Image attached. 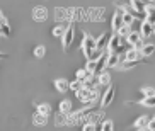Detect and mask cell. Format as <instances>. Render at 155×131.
I'll return each instance as SVG.
<instances>
[{
  "mask_svg": "<svg viewBox=\"0 0 155 131\" xmlns=\"http://www.w3.org/2000/svg\"><path fill=\"white\" fill-rule=\"evenodd\" d=\"M99 129H104V131H111V129H114V123L111 121V119H104Z\"/></svg>",
  "mask_w": 155,
  "mask_h": 131,
  "instance_id": "cell-27",
  "label": "cell"
},
{
  "mask_svg": "<svg viewBox=\"0 0 155 131\" xmlns=\"http://www.w3.org/2000/svg\"><path fill=\"white\" fill-rule=\"evenodd\" d=\"M97 85H99V77H97L96 73H91V75L84 80V87H89V89H97Z\"/></svg>",
  "mask_w": 155,
  "mask_h": 131,
  "instance_id": "cell-13",
  "label": "cell"
},
{
  "mask_svg": "<svg viewBox=\"0 0 155 131\" xmlns=\"http://www.w3.org/2000/svg\"><path fill=\"white\" fill-rule=\"evenodd\" d=\"M143 107H155V95H152V97H143L141 100H138Z\"/></svg>",
  "mask_w": 155,
  "mask_h": 131,
  "instance_id": "cell-23",
  "label": "cell"
},
{
  "mask_svg": "<svg viewBox=\"0 0 155 131\" xmlns=\"http://www.w3.org/2000/svg\"><path fill=\"white\" fill-rule=\"evenodd\" d=\"M0 38H4V32H2V29H0Z\"/></svg>",
  "mask_w": 155,
  "mask_h": 131,
  "instance_id": "cell-36",
  "label": "cell"
},
{
  "mask_svg": "<svg viewBox=\"0 0 155 131\" xmlns=\"http://www.w3.org/2000/svg\"><path fill=\"white\" fill-rule=\"evenodd\" d=\"M147 129H150V131H155V118L150 119V123H148V128Z\"/></svg>",
  "mask_w": 155,
  "mask_h": 131,
  "instance_id": "cell-33",
  "label": "cell"
},
{
  "mask_svg": "<svg viewBox=\"0 0 155 131\" xmlns=\"http://www.w3.org/2000/svg\"><path fill=\"white\" fill-rule=\"evenodd\" d=\"M82 129L84 131H92V129H99V128H97L96 121H89V123H85V124H84Z\"/></svg>",
  "mask_w": 155,
  "mask_h": 131,
  "instance_id": "cell-32",
  "label": "cell"
},
{
  "mask_svg": "<svg viewBox=\"0 0 155 131\" xmlns=\"http://www.w3.org/2000/svg\"><path fill=\"white\" fill-rule=\"evenodd\" d=\"M147 60L145 58H141V60H121V63H119V70L121 72H126V70H130V68H135L138 67L140 63H145Z\"/></svg>",
  "mask_w": 155,
  "mask_h": 131,
  "instance_id": "cell-8",
  "label": "cell"
},
{
  "mask_svg": "<svg viewBox=\"0 0 155 131\" xmlns=\"http://www.w3.org/2000/svg\"><path fill=\"white\" fill-rule=\"evenodd\" d=\"M5 17V15H4V14H2V10H0V21H2V19H4Z\"/></svg>",
  "mask_w": 155,
  "mask_h": 131,
  "instance_id": "cell-35",
  "label": "cell"
},
{
  "mask_svg": "<svg viewBox=\"0 0 155 131\" xmlns=\"http://www.w3.org/2000/svg\"><path fill=\"white\" fill-rule=\"evenodd\" d=\"M114 95H116V89H114V87H111V85H107V90L104 92L102 99H101V106H102V107H107V106L113 102Z\"/></svg>",
  "mask_w": 155,
  "mask_h": 131,
  "instance_id": "cell-9",
  "label": "cell"
},
{
  "mask_svg": "<svg viewBox=\"0 0 155 131\" xmlns=\"http://www.w3.org/2000/svg\"><path fill=\"white\" fill-rule=\"evenodd\" d=\"M32 17L36 22H45L46 19H48V10L46 7H34L32 9Z\"/></svg>",
  "mask_w": 155,
  "mask_h": 131,
  "instance_id": "cell-11",
  "label": "cell"
},
{
  "mask_svg": "<svg viewBox=\"0 0 155 131\" xmlns=\"http://www.w3.org/2000/svg\"><path fill=\"white\" fill-rule=\"evenodd\" d=\"M82 53L85 54L87 60L94 58V56H96V53H97L96 39H94L91 34H85V36H84V41H82Z\"/></svg>",
  "mask_w": 155,
  "mask_h": 131,
  "instance_id": "cell-2",
  "label": "cell"
},
{
  "mask_svg": "<svg viewBox=\"0 0 155 131\" xmlns=\"http://www.w3.org/2000/svg\"><path fill=\"white\" fill-rule=\"evenodd\" d=\"M78 100H82L84 104H89V102H94L97 100L99 94H97V89H89V87H80L77 92H75Z\"/></svg>",
  "mask_w": 155,
  "mask_h": 131,
  "instance_id": "cell-1",
  "label": "cell"
},
{
  "mask_svg": "<svg viewBox=\"0 0 155 131\" xmlns=\"http://www.w3.org/2000/svg\"><path fill=\"white\" fill-rule=\"evenodd\" d=\"M141 58H145V56L141 54V51L138 48H131L124 53V60H141Z\"/></svg>",
  "mask_w": 155,
  "mask_h": 131,
  "instance_id": "cell-14",
  "label": "cell"
},
{
  "mask_svg": "<svg viewBox=\"0 0 155 131\" xmlns=\"http://www.w3.org/2000/svg\"><path fill=\"white\" fill-rule=\"evenodd\" d=\"M45 54H46V48L43 44H39V46L34 48V56H36V58H43Z\"/></svg>",
  "mask_w": 155,
  "mask_h": 131,
  "instance_id": "cell-30",
  "label": "cell"
},
{
  "mask_svg": "<svg viewBox=\"0 0 155 131\" xmlns=\"http://www.w3.org/2000/svg\"><path fill=\"white\" fill-rule=\"evenodd\" d=\"M97 77H99V85L107 87L111 84V75H109V72H107V68H106V70H102Z\"/></svg>",
  "mask_w": 155,
  "mask_h": 131,
  "instance_id": "cell-17",
  "label": "cell"
},
{
  "mask_svg": "<svg viewBox=\"0 0 155 131\" xmlns=\"http://www.w3.org/2000/svg\"><path fill=\"white\" fill-rule=\"evenodd\" d=\"M123 24H124L123 22V10L118 9L116 12H114V15H113V21H111V29H113V32H118Z\"/></svg>",
  "mask_w": 155,
  "mask_h": 131,
  "instance_id": "cell-6",
  "label": "cell"
},
{
  "mask_svg": "<svg viewBox=\"0 0 155 131\" xmlns=\"http://www.w3.org/2000/svg\"><path fill=\"white\" fill-rule=\"evenodd\" d=\"M36 109H38V113L45 114V116H50L51 114V106L50 104H36Z\"/></svg>",
  "mask_w": 155,
  "mask_h": 131,
  "instance_id": "cell-24",
  "label": "cell"
},
{
  "mask_svg": "<svg viewBox=\"0 0 155 131\" xmlns=\"http://www.w3.org/2000/svg\"><path fill=\"white\" fill-rule=\"evenodd\" d=\"M2 58H7V54H5V53H2V51H0V60H2Z\"/></svg>",
  "mask_w": 155,
  "mask_h": 131,
  "instance_id": "cell-34",
  "label": "cell"
},
{
  "mask_svg": "<svg viewBox=\"0 0 155 131\" xmlns=\"http://www.w3.org/2000/svg\"><path fill=\"white\" fill-rule=\"evenodd\" d=\"M85 68H87V70H89L91 73H96V75H97V68H99V67H97V60H96V58H91V60H87V65H85Z\"/></svg>",
  "mask_w": 155,
  "mask_h": 131,
  "instance_id": "cell-22",
  "label": "cell"
},
{
  "mask_svg": "<svg viewBox=\"0 0 155 131\" xmlns=\"http://www.w3.org/2000/svg\"><path fill=\"white\" fill-rule=\"evenodd\" d=\"M73 38H75V26H73V24H68L67 29H65L63 38H61V43H63L65 50H68V48H70V44L73 43Z\"/></svg>",
  "mask_w": 155,
  "mask_h": 131,
  "instance_id": "cell-5",
  "label": "cell"
},
{
  "mask_svg": "<svg viewBox=\"0 0 155 131\" xmlns=\"http://www.w3.org/2000/svg\"><path fill=\"white\" fill-rule=\"evenodd\" d=\"M140 90H141V94H143V97H152V95H155V89L150 87V85L148 87H141Z\"/></svg>",
  "mask_w": 155,
  "mask_h": 131,
  "instance_id": "cell-28",
  "label": "cell"
},
{
  "mask_svg": "<svg viewBox=\"0 0 155 131\" xmlns=\"http://www.w3.org/2000/svg\"><path fill=\"white\" fill-rule=\"evenodd\" d=\"M89 75H91V72H89L87 68H80V70H77V73H75V78H78V80L84 82Z\"/></svg>",
  "mask_w": 155,
  "mask_h": 131,
  "instance_id": "cell-25",
  "label": "cell"
},
{
  "mask_svg": "<svg viewBox=\"0 0 155 131\" xmlns=\"http://www.w3.org/2000/svg\"><path fill=\"white\" fill-rule=\"evenodd\" d=\"M55 87L58 92H67L70 89V82L67 78H56L55 80Z\"/></svg>",
  "mask_w": 155,
  "mask_h": 131,
  "instance_id": "cell-16",
  "label": "cell"
},
{
  "mask_svg": "<svg viewBox=\"0 0 155 131\" xmlns=\"http://www.w3.org/2000/svg\"><path fill=\"white\" fill-rule=\"evenodd\" d=\"M121 46H123V38L119 36L118 32H114L113 36L109 38L107 51H109V53H119V51H121Z\"/></svg>",
  "mask_w": 155,
  "mask_h": 131,
  "instance_id": "cell-4",
  "label": "cell"
},
{
  "mask_svg": "<svg viewBox=\"0 0 155 131\" xmlns=\"http://www.w3.org/2000/svg\"><path fill=\"white\" fill-rule=\"evenodd\" d=\"M140 32L143 38H150L152 34H155V24L148 22V21H141V26H140Z\"/></svg>",
  "mask_w": 155,
  "mask_h": 131,
  "instance_id": "cell-10",
  "label": "cell"
},
{
  "mask_svg": "<svg viewBox=\"0 0 155 131\" xmlns=\"http://www.w3.org/2000/svg\"><path fill=\"white\" fill-rule=\"evenodd\" d=\"M51 34H53V38H63V34H65V27L56 26L55 29H51Z\"/></svg>",
  "mask_w": 155,
  "mask_h": 131,
  "instance_id": "cell-29",
  "label": "cell"
},
{
  "mask_svg": "<svg viewBox=\"0 0 155 131\" xmlns=\"http://www.w3.org/2000/svg\"><path fill=\"white\" fill-rule=\"evenodd\" d=\"M152 118H148V116H140V118L135 121V124H133V128H137V129H147L148 128V123H150Z\"/></svg>",
  "mask_w": 155,
  "mask_h": 131,
  "instance_id": "cell-15",
  "label": "cell"
},
{
  "mask_svg": "<svg viewBox=\"0 0 155 131\" xmlns=\"http://www.w3.org/2000/svg\"><path fill=\"white\" fill-rule=\"evenodd\" d=\"M107 43H109V38H107V32H102L99 38L96 39V46H97V53H96V56L94 58H97L101 53L104 50H107Z\"/></svg>",
  "mask_w": 155,
  "mask_h": 131,
  "instance_id": "cell-7",
  "label": "cell"
},
{
  "mask_svg": "<svg viewBox=\"0 0 155 131\" xmlns=\"http://www.w3.org/2000/svg\"><path fill=\"white\" fill-rule=\"evenodd\" d=\"M141 54L145 56V58H148V56H152V54L155 53V46L153 44H150V43H145V44L141 46Z\"/></svg>",
  "mask_w": 155,
  "mask_h": 131,
  "instance_id": "cell-21",
  "label": "cell"
},
{
  "mask_svg": "<svg viewBox=\"0 0 155 131\" xmlns=\"http://www.w3.org/2000/svg\"><path fill=\"white\" fill-rule=\"evenodd\" d=\"M72 113V100H68V99H65V100H61L60 102V114H68Z\"/></svg>",
  "mask_w": 155,
  "mask_h": 131,
  "instance_id": "cell-20",
  "label": "cell"
},
{
  "mask_svg": "<svg viewBox=\"0 0 155 131\" xmlns=\"http://www.w3.org/2000/svg\"><path fill=\"white\" fill-rule=\"evenodd\" d=\"M119 63H121V56H119V53H109V58H107L106 67L107 68H118Z\"/></svg>",
  "mask_w": 155,
  "mask_h": 131,
  "instance_id": "cell-12",
  "label": "cell"
},
{
  "mask_svg": "<svg viewBox=\"0 0 155 131\" xmlns=\"http://www.w3.org/2000/svg\"><path fill=\"white\" fill-rule=\"evenodd\" d=\"M32 123H34L36 126H46V123H48V116H45V114H41V113H38V111H36V114L32 116Z\"/></svg>",
  "mask_w": 155,
  "mask_h": 131,
  "instance_id": "cell-18",
  "label": "cell"
},
{
  "mask_svg": "<svg viewBox=\"0 0 155 131\" xmlns=\"http://www.w3.org/2000/svg\"><path fill=\"white\" fill-rule=\"evenodd\" d=\"M143 39H145V38L141 36L140 31H131L130 34H128V38H126L128 44L131 46V48H138V50H141V46L145 44V43H143Z\"/></svg>",
  "mask_w": 155,
  "mask_h": 131,
  "instance_id": "cell-3",
  "label": "cell"
},
{
  "mask_svg": "<svg viewBox=\"0 0 155 131\" xmlns=\"http://www.w3.org/2000/svg\"><path fill=\"white\" fill-rule=\"evenodd\" d=\"M130 32H131V26H126V24H123V26H121V29L118 31V34L123 38V39H126Z\"/></svg>",
  "mask_w": 155,
  "mask_h": 131,
  "instance_id": "cell-26",
  "label": "cell"
},
{
  "mask_svg": "<svg viewBox=\"0 0 155 131\" xmlns=\"http://www.w3.org/2000/svg\"><path fill=\"white\" fill-rule=\"evenodd\" d=\"M0 29H2V32H4V38H10V36H12V29H10V24H9V21H7L5 17L0 21Z\"/></svg>",
  "mask_w": 155,
  "mask_h": 131,
  "instance_id": "cell-19",
  "label": "cell"
},
{
  "mask_svg": "<svg viewBox=\"0 0 155 131\" xmlns=\"http://www.w3.org/2000/svg\"><path fill=\"white\" fill-rule=\"evenodd\" d=\"M80 87H84V82L82 80H78V78H75L73 82H70V90H73V92H77Z\"/></svg>",
  "mask_w": 155,
  "mask_h": 131,
  "instance_id": "cell-31",
  "label": "cell"
}]
</instances>
